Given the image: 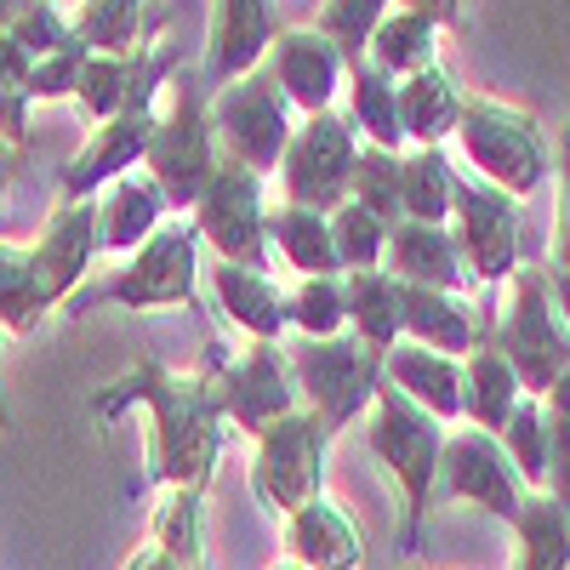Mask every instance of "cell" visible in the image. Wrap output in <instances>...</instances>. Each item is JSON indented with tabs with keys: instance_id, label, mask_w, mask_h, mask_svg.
Listing matches in <instances>:
<instances>
[{
	"instance_id": "24",
	"label": "cell",
	"mask_w": 570,
	"mask_h": 570,
	"mask_svg": "<svg viewBox=\"0 0 570 570\" xmlns=\"http://www.w3.org/2000/svg\"><path fill=\"white\" fill-rule=\"evenodd\" d=\"M383 268L400 285H428V292H456V297H468V285H473V274L456 252L451 223H400L389 234Z\"/></svg>"
},
{
	"instance_id": "6",
	"label": "cell",
	"mask_w": 570,
	"mask_h": 570,
	"mask_svg": "<svg viewBox=\"0 0 570 570\" xmlns=\"http://www.w3.org/2000/svg\"><path fill=\"white\" fill-rule=\"evenodd\" d=\"M497 354L513 365L519 389L531 400H542L559 376L570 371V331L553 308V292H548V263H519L513 268V292L502 303V320H497Z\"/></svg>"
},
{
	"instance_id": "20",
	"label": "cell",
	"mask_w": 570,
	"mask_h": 570,
	"mask_svg": "<svg viewBox=\"0 0 570 570\" xmlns=\"http://www.w3.org/2000/svg\"><path fill=\"white\" fill-rule=\"evenodd\" d=\"M206 285L223 308V320L240 331L246 343H279L285 325H292V303L274 285V274L263 268H240V263H206Z\"/></svg>"
},
{
	"instance_id": "3",
	"label": "cell",
	"mask_w": 570,
	"mask_h": 570,
	"mask_svg": "<svg viewBox=\"0 0 570 570\" xmlns=\"http://www.w3.org/2000/svg\"><path fill=\"white\" fill-rule=\"evenodd\" d=\"M195 297H200V228L188 217H171L160 234H149V246H137L115 274L86 279L63 308L69 314H91V308L177 314V308H195Z\"/></svg>"
},
{
	"instance_id": "13",
	"label": "cell",
	"mask_w": 570,
	"mask_h": 570,
	"mask_svg": "<svg viewBox=\"0 0 570 570\" xmlns=\"http://www.w3.org/2000/svg\"><path fill=\"white\" fill-rule=\"evenodd\" d=\"M188 223L200 228V246H212L223 263L263 268V274L274 268V252H268V200H263V177L257 171L223 160Z\"/></svg>"
},
{
	"instance_id": "33",
	"label": "cell",
	"mask_w": 570,
	"mask_h": 570,
	"mask_svg": "<svg viewBox=\"0 0 570 570\" xmlns=\"http://www.w3.org/2000/svg\"><path fill=\"white\" fill-rule=\"evenodd\" d=\"M52 308L58 303L46 297L35 252L18 246V240H0V331H7V337H29Z\"/></svg>"
},
{
	"instance_id": "38",
	"label": "cell",
	"mask_w": 570,
	"mask_h": 570,
	"mask_svg": "<svg viewBox=\"0 0 570 570\" xmlns=\"http://www.w3.org/2000/svg\"><path fill=\"white\" fill-rule=\"evenodd\" d=\"M331 240H337V263H343V274L383 268V257H389V228L376 223L365 206H354V200H343L337 212H331Z\"/></svg>"
},
{
	"instance_id": "10",
	"label": "cell",
	"mask_w": 570,
	"mask_h": 570,
	"mask_svg": "<svg viewBox=\"0 0 570 570\" xmlns=\"http://www.w3.org/2000/svg\"><path fill=\"white\" fill-rule=\"evenodd\" d=\"M325 422L297 405L292 416H279L268 434H257V451H252V491L268 513H297L308 508L314 497H325Z\"/></svg>"
},
{
	"instance_id": "23",
	"label": "cell",
	"mask_w": 570,
	"mask_h": 570,
	"mask_svg": "<svg viewBox=\"0 0 570 570\" xmlns=\"http://www.w3.org/2000/svg\"><path fill=\"white\" fill-rule=\"evenodd\" d=\"M279 23L268 0H212V35H206V75L217 86L252 75L268 46H274Z\"/></svg>"
},
{
	"instance_id": "1",
	"label": "cell",
	"mask_w": 570,
	"mask_h": 570,
	"mask_svg": "<svg viewBox=\"0 0 570 570\" xmlns=\"http://www.w3.org/2000/svg\"><path fill=\"white\" fill-rule=\"evenodd\" d=\"M126 411H149L155 445H149V485L171 491H212L223 462V405H217V360L206 348L200 371H171L166 360H131L104 389H91V422L115 428Z\"/></svg>"
},
{
	"instance_id": "8",
	"label": "cell",
	"mask_w": 570,
	"mask_h": 570,
	"mask_svg": "<svg viewBox=\"0 0 570 570\" xmlns=\"http://www.w3.org/2000/svg\"><path fill=\"white\" fill-rule=\"evenodd\" d=\"M212 126H217L223 160L268 177L285 160V142H292V131H297V109L285 104V91L274 86V75L257 63L252 75L212 91Z\"/></svg>"
},
{
	"instance_id": "21",
	"label": "cell",
	"mask_w": 570,
	"mask_h": 570,
	"mask_svg": "<svg viewBox=\"0 0 570 570\" xmlns=\"http://www.w3.org/2000/svg\"><path fill=\"white\" fill-rule=\"evenodd\" d=\"M285 559H297L303 570H360L365 564V537L360 519L337 497H314L308 508L285 513Z\"/></svg>"
},
{
	"instance_id": "39",
	"label": "cell",
	"mask_w": 570,
	"mask_h": 570,
	"mask_svg": "<svg viewBox=\"0 0 570 570\" xmlns=\"http://www.w3.org/2000/svg\"><path fill=\"white\" fill-rule=\"evenodd\" d=\"M502 451H508V462L519 468V480H525L531 491H542L548 485V411H542V400H519V411H513V422L502 428Z\"/></svg>"
},
{
	"instance_id": "17",
	"label": "cell",
	"mask_w": 570,
	"mask_h": 570,
	"mask_svg": "<svg viewBox=\"0 0 570 570\" xmlns=\"http://www.w3.org/2000/svg\"><path fill=\"white\" fill-rule=\"evenodd\" d=\"M263 69L274 75V86L285 91V104H292L303 120L308 115H325L331 104H337V91L348 86V58L337 40H325L314 23L303 29H279Z\"/></svg>"
},
{
	"instance_id": "49",
	"label": "cell",
	"mask_w": 570,
	"mask_h": 570,
	"mask_svg": "<svg viewBox=\"0 0 570 570\" xmlns=\"http://www.w3.org/2000/svg\"><path fill=\"white\" fill-rule=\"evenodd\" d=\"M0 343H7V331H0ZM12 428H18V422H12V405L0 400V434H12Z\"/></svg>"
},
{
	"instance_id": "31",
	"label": "cell",
	"mask_w": 570,
	"mask_h": 570,
	"mask_svg": "<svg viewBox=\"0 0 570 570\" xmlns=\"http://www.w3.org/2000/svg\"><path fill=\"white\" fill-rule=\"evenodd\" d=\"M440 35H445V29L428 23L422 12L394 7L383 23H376V35H371V46H365V58L383 69V75L405 80V75H422V69L440 63Z\"/></svg>"
},
{
	"instance_id": "18",
	"label": "cell",
	"mask_w": 570,
	"mask_h": 570,
	"mask_svg": "<svg viewBox=\"0 0 570 570\" xmlns=\"http://www.w3.org/2000/svg\"><path fill=\"white\" fill-rule=\"evenodd\" d=\"M29 252H35L46 297L63 308L91 279V263H98V200H52V217L40 223Z\"/></svg>"
},
{
	"instance_id": "45",
	"label": "cell",
	"mask_w": 570,
	"mask_h": 570,
	"mask_svg": "<svg viewBox=\"0 0 570 570\" xmlns=\"http://www.w3.org/2000/svg\"><path fill=\"white\" fill-rule=\"evenodd\" d=\"M394 7L422 12L428 23H440V29H456V18H462V0H394Z\"/></svg>"
},
{
	"instance_id": "12",
	"label": "cell",
	"mask_w": 570,
	"mask_h": 570,
	"mask_svg": "<svg viewBox=\"0 0 570 570\" xmlns=\"http://www.w3.org/2000/svg\"><path fill=\"white\" fill-rule=\"evenodd\" d=\"M451 234L456 252L473 274V285H502L519 268V200L502 195L497 183L473 177L468 166H456V188H451Z\"/></svg>"
},
{
	"instance_id": "37",
	"label": "cell",
	"mask_w": 570,
	"mask_h": 570,
	"mask_svg": "<svg viewBox=\"0 0 570 570\" xmlns=\"http://www.w3.org/2000/svg\"><path fill=\"white\" fill-rule=\"evenodd\" d=\"M348 200L365 206L389 234L405 223V206H400V155L389 149H360V166H354V183H348Z\"/></svg>"
},
{
	"instance_id": "42",
	"label": "cell",
	"mask_w": 570,
	"mask_h": 570,
	"mask_svg": "<svg viewBox=\"0 0 570 570\" xmlns=\"http://www.w3.org/2000/svg\"><path fill=\"white\" fill-rule=\"evenodd\" d=\"M7 35L23 46L29 58H52L58 46L75 40V29H69V18H63L58 0H23V7L12 12V23H7Z\"/></svg>"
},
{
	"instance_id": "44",
	"label": "cell",
	"mask_w": 570,
	"mask_h": 570,
	"mask_svg": "<svg viewBox=\"0 0 570 570\" xmlns=\"http://www.w3.org/2000/svg\"><path fill=\"white\" fill-rule=\"evenodd\" d=\"M559 223H553V263H570V120L559 131Z\"/></svg>"
},
{
	"instance_id": "16",
	"label": "cell",
	"mask_w": 570,
	"mask_h": 570,
	"mask_svg": "<svg viewBox=\"0 0 570 570\" xmlns=\"http://www.w3.org/2000/svg\"><path fill=\"white\" fill-rule=\"evenodd\" d=\"M155 126H160V109H126L115 120H98L75 149V160L58 171V200H98L115 177L137 171L155 142Z\"/></svg>"
},
{
	"instance_id": "7",
	"label": "cell",
	"mask_w": 570,
	"mask_h": 570,
	"mask_svg": "<svg viewBox=\"0 0 570 570\" xmlns=\"http://www.w3.org/2000/svg\"><path fill=\"white\" fill-rule=\"evenodd\" d=\"M285 354H292L297 394L325 422V434H343L348 422L371 416V400H376V389H383V354H371L354 331L325 337V343L303 337Z\"/></svg>"
},
{
	"instance_id": "25",
	"label": "cell",
	"mask_w": 570,
	"mask_h": 570,
	"mask_svg": "<svg viewBox=\"0 0 570 570\" xmlns=\"http://www.w3.org/2000/svg\"><path fill=\"white\" fill-rule=\"evenodd\" d=\"M383 383L400 389L411 405H422L434 422H456L462 416V360H451V354L394 343L383 354Z\"/></svg>"
},
{
	"instance_id": "9",
	"label": "cell",
	"mask_w": 570,
	"mask_h": 570,
	"mask_svg": "<svg viewBox=\"0 0 570 570\" xmlns=\"http://www.w3.org/2000/svg\"><path fill=\"white\" fill-rule=\"evenodd\" d=\"M360 149H365V142H360L354 120L337 115V109L297 120L292 142H285V160H279V171H274V177H279V200L331 217V212L348 200Z\"/></svg>"
},
{
	"instance_id": "11",
	"label": "cell",
	"mask_w": 570,
	"mask_h": 570,
	"mask_svg": "<svg viewBox=\"0 0 570 570\" xmlns=\"http://www.w3.org/2000/svg\"><path fill=\"white\" fill-rule=\"evenodd\" d=\"M212 360H217L223 422L240 428V434L257 440V434H268L279 416H292L303 405L285 343H246V354H228L223 343H212Z\"/></svg>"
},
{
	"instance_id": "51",
	"label": "cell",
	"mask_w": 570,
	"mask_h": 570,
	"mask_svg": "<svg viewBox=\"0 0 570 570\" xmlns=\"http://www.w3.org/2000/svg\"><path fill=\"white\" fill-rule=\"evenodd\" d=\"M268 570H303V564H297V559H274Z\"/></svg>"
},
{
	"instance_id": "34",
	"label": "cell",
	"mask_w": 570,
	"mask_h": 570,
	"mask_svg": "<svg viewBox=\"0 0 570 570\" xmlns=\"http://www.w3.org/2000/svg\"><path fill=\"white\" fill-rule=\"evenodd\" d=\"M456 166L445 149H405L400 155V206L405 223H451Z\"/></svg>"
},
{
	"instance_id": "26",
	"label": "cell",
	"mask_w": 570,
	"mask_h": 570,
	"mask_svg": "<svg viewBox=\"0 0 570 570\" xmlns=\"http://www.w3.org/2000/svg\"><path fill=\"white\" fill-rule=\"evenodd\" d=\"M462 120V86L445 63L405 75L400 80V126H405V149H445L451 131Z\"/></svg>"
},
{
	"instance_id": "35",
	"label": "cell",
	"mask_w": 570,
	"mask_h": 570,
	"mask_svg": "<svg viewBox=\"0 0 570 570\" xmlns=\"http://www.w3.org/2000/svg\"><path fill=\"white\" fill-rule=\"evenodd\" d=\"M513 537H519V570H570V513L548 491L525 497Z\"/></svg>"
},
{
	"instance_id": "28",
	"label": "cell",
	"mask_w": 570,
	"mask_h": 570,
	"mask_svg": "<svg viewBox=\"0 0 570 570\" xmlns=\"http://www.w3.org/2000/svg\"><path fill=\"white\" fill-rule=\"evenodd\" d=\"M268 252L292 268L297 279L343 274L337 240H331V217L325 212H308V206H292V200L268 206Z\"/></svg>"
},
{
	"instance_id": "22",
	"label": "cell",
	"mask_w": 570,
	"mask_h": 570,
	"mask_svg": "<svg viewBox=\"0 0 570 570\" xmlns=\"http://www.w3.org/2000/svg\"><path fill=\"white\" fill-rule=\"evenodd\" d=\"M171 223V206L160 195V183L149 171H126L98 195V257H131L137 246H149V234Z\"/></svg>"
},
{
	"instance_id": "32",
	"label": "cell",
	"mask_w": 570,
	"mask_h": 570,
	"mask_svg": "<svg viewBox=\"0 0 570 570\" xmlns=\"http://www.w3.org/2000/svg\"><path fill=\"white\" fill-rule=\"evenodd\" d=\"M343 292H348V331L371 354H389L400 343V279L389 268H365L343 274Z\"/></svg>"
},
{
	"instance_id": "2",
	"label": "cell",
	"mask_w": 570,
	"mask_h": 570,
	"mask_svg": "<svg viewBox=\"0 0 570 570\" xmlns=\"http://www.w3.org/2000/svg\"><path fill=\"white\" fill-rule=\"evenodd\" d=\"M371 456L389 468L400 491V559H416L428 542V508L440 497V451H445V422H434L422 405H411L400 389H376L371 416H365Z\"/></svg>"
},
{
	"instance_id": "4",
	"label": "cell",
	"mask_w": 570,
	"mask_h": 570,
	"mask_svg": "<svg viewBox=\"0 0 570 570\" xmlns=\"http://www.w3.org/2000/svg\"><path fill=\"white\" fill-rule=\"evenodd\" d=\"M456 155L473 177L497 183L502 195L531 200L553 177V142L531 109H513L491 91H462V120L451 131Z\"/></svg>"
},
{
	"instance_id": "41",
	"label": "cell",
	"mask_w": 570,
	"mask_h": 570,
	"mask_svg": "<svg viewBox=\"0 0 570 570\" xmlns=\"http://www.w3.org/2000/svg\"><path fill=\"white\" fill-rule=\"evenodd\" d=\"M542 411H548V497L570 513V371L542 394Z\"/></svg>"
},
{
	"instance_id": "30",
	"label": "cell",
	"mask_w": 570,
	"mask_h": 570,
	"mask_svg": "<svg viewBox=\"0 0 570 570\" xmlns=\"http://www.w3.org/2000/svg\"><path fill=\"white\" fill-rule=\"evenodd\" d=\"M519 400H525V389H519L513 365L497 354V343H480L462 360V416H468V428H485V434L502 440V428L513 422Z\"/></svg>"
},
{
	"instance_id": "29",
	"label": "cell",
	"mask_w": 570,
	"mask_h": 570,
	"mask_svg": "<svg viewBox=\"0 0 570 570\" xmlns=\"http://www.w3.org/2000/svg\"><path fill=\"white\" fill-rule=\"evenodd\" d=\"M348 120L360 131L365 149H389V155H405V126H400V80L383 75L371 58H354L348 63Z\"/></svg>"
},
{
	"instance_id": "47",
	"label": "cell",
	"mask_w": 570,
	"mask_h": 570,
	"mask_svg": "<svg viewBox=\"0 0 570 570\" xmlns=\"http://www.w3.org/2000/svg\"><path fill=\"white\" fill-rule=\"evenodd\" d=\"M120 570H177V559H171L166 548H155V542H142V548H137V553H131Z\"/></svg>"
},
{
	"instance_id": "19",
	"label": "cell",
	"mask_w": 570,
	"mask_h": 570,
	"mask_svg": "<svg viewBox=\"0 0 570 570\" xmlns=\"http://www.w3.org/2000/svg\"><path fill=\"white\" fill-rule=\"evenodd\" d=\"M400 343L434 348L451 360H468L485 343V314L456 292H428V285H400Z\"/></svg>"
},
{
	"instance_id": "27",
	"label": "cell",
	"mask_w": 570,
	"mask_h": 570,
	"mask_svg": "<svg viewBox=\"0 0 570 570\" xmlns=\"http://www.w3.org/2000/svg\"><path fill=\"white\" fill-rule=\"evenodd\" d=\"M160 23H166L160 12L149 18V0H80V7L69 12V29H75V40L86 46L91 58L142 52Z\"/></svg>"
},
{
	"instance_id": "36",
	"label": "cell",
	"mask_w": 570,
	"mask_h": 570,
	"mask_svg": "<svg viewBox=\"0 0 570 570\" xmlns=\"http://www.w3.org/2000/svg\"><path fill=\"white\" fill-rule=\"evenodd\" d=\"M292 303V331L297 337H343L348 331V292H343V274H314V279H297V292L285 297Z\"/></svg>"
},
{
	"instance_id": "14",
	"label": "cell",
	"mask_w": 570,
	"mask_h": 570,
	"mask_svg": "<svg viewBox=\"0 0 570 570\" xmlns=\"http://www.w3.org/2000/svg\"><path fill=\"white\" fill-rule=\"evenodd\" d=\"M440 497L473 502V508H485L491 519H502V525H513L519 508H525V497H531V485L519 480V468L508 462L497 434L462 422L456 434H445V451H440Z\"/></svg>"
},
{
	"instance_id": "5",
	"label": "cell",
	"mask_w": 570,
	"mask_h": 570,
	"mask_svg": "<svg viewBox=\"0 0 570 570\" xmlns=\"http://www.w3.org/2000/svg\"><path fill=\"white\" fill-rule=\"evenodd\" d=\"M217 166H223V149H217L212 104L195 91V75H177L171 104L160 109V126H155V142H149V155H142V171L160 183L171 217H183V212L200 206Z\"/></svg>"
},
{
	"instance_id": "15",
	"label": "cell",
	"mask_w": 570,
	"mask_h": 570,
	"mask_svg": "<svg viewBox=\"0 0 570 570\" xmlns=\"http://www.w3.org/2000/svg\"><path fill=\"white\" fill-rule=\"evenodd\" d=\"M183 75V46L160 40V46H142V52L126 58H86L80 91L75 104L86 109V120H115L126 109H155V98Z\"/></svg>"
},
{
	"instance_id": "43",
	"label": "cell",
	"mask_w": 570,
	"mask_h": 570,
	"mask_svg": "<svg viewBox=\"0 0 570 570\" xmlns=\"http://www.w3.org/2000/svg\"><path fill=\"white\" fill-rule=\"evenodd\" d=\"M86 46L80 40H69V46H58L52 58H35V69H29V80H23V98L29 104H58V98H75L80 91V75H86Z\"/></svg>"
},
{
	"instance_id": "50",
	"label": "cell",
	"mask_w": 570,
	"mask_h": 570,
	"mask_svg": "<svg viewBox=\"0 0 570 570\" xmlns=\"http://www.w3.org/2000/svg\"><path fill=\"white\" fill-rule=\"evenodd\" d=\"M18 7H23V0H0V29L12 23V12H18Z\"/></svg>"
},
{
	"instance_id": "40",
	"label": "cell",
	"mask_w": 570,
	"mask_h": 570,
	"mask_svg": "<svg viewBox=\"0 0 570 570\" xmlns=\"http://www.w3.org/2000/svg\"><path fill=\"white\" fill-rule=\"evenodd\" d=\"M389 12H394V0H320L314 29H320L325 40H337L343 58L354 63V58H365V46H371L376 23H383Z\"/></svg>"
},
{
	"instance_id": "46",
	"label": "cell",
	"mask_w": 570,
	"mask_h": 570,
	"mask_svg": "<svg viewBox=\"0 0 570 570\" xmlns=\"http://www.w3.org/2000/svg\"><path fill=\"white\" fill-rule=\"evenodd\" d=\"M548 292H553V308L570 331V263H548Z\"/></svg>"
},
{
	"instance_id": "48",
	"label": "cell",
	"mask_w": 570,
	"mask_h": 570,
	"mask_svg": "<svg viewBox=\"0 0 570 570\" xmlns=\"http://www.w3.org/2000/svg\"><path fill=\"white\" fill-rule=\"evenodd\" d=\"M18 160H23V149H18V142H12L7 131H0V195H7V183H12Z\"/></svg>"
}]
</instances>
